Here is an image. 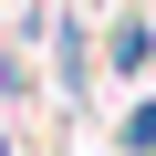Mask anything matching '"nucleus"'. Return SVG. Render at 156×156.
<instances>
[{"label": "nucleus", "instance_id": "obj_1", "mask_svg": "<svg viewBox=\"0 0 156 156\" xmlns=\"http://www.w3.org/2000/svg\"><path fill=\"white\" fill-rule=\"evenodd\" d=\"M0 156H11V146H0Z\"/></svg>", "mask_w": 156, "mask_h": 156}]
</instances>
